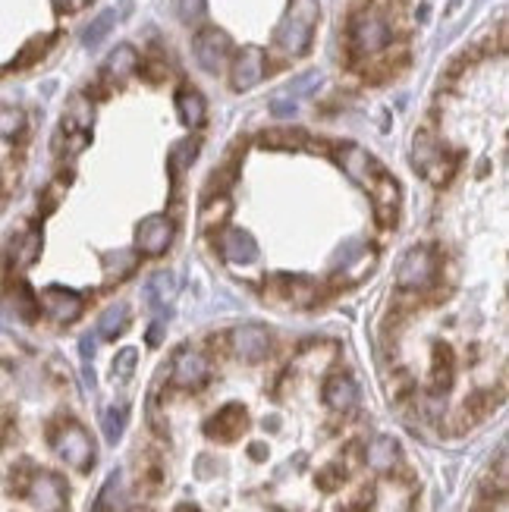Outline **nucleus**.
Returning <instances> with one entry per match:
<instances>
[{"instance_id": "nucleus-1", "label": "nucleus", "mask_w": 509, "mask_h": 512, "mask_svg": "<svg viewBox=\"0 0 509 512\" xmlns=\"http://www.w3.org/2000/svg\"><path fill=\"white\" fill-rule=\"evenodd\" d=\"M315 23L317 0H293V6H289V13L283 16L277 28V45L293 57L306 54L311 45V35H315Z\"/></svg>"}, {"instance_id": "nucleus-2", "label": "nucleus", "mask_w": 509, "mask_h": 512, "mask_svg": "<svg viewBox=\"0 0 509 512\" xmlns=\"http://www.w3.org/2000/svg\"><path fill=\"white\" fill-rule=\"evenodd\" d=\"M54 450L69 468H79V472H88L95 462V444H91L88 431L76 422H67L54 434Z\"/></svg>"}, {"instance_id": "nucleus-3", "label": "nucleus", "mask_w": 509, "mask_h": 512, "mask_svg": "<svg viewBox=\"0 0 509 512\" xmlns=\"http://www.w3.org/2000/svg\"><path fill=\"white\" fill-rule=\"evenodd\" d=\"M349 38L358 54H378V51H384L387 41H390V26H387L378 13H358V16L352 19Z\"/></svg>"}, {"instance_id": "nucleus-4", "label": "nucleus", "mask_w": 509, "mask_h": 512, "mask_svg": "<svg viewBox=\"0 0 509 512\" xmlns=\"http://www.w3.org/2000/svg\"><path fill=\"white\" fill-rule=\"evenodd\" d=\"M434 255L431 248H412V252L402 255L400 270H396V283L400 289H424L431 280H434Z\"/></svg>"}, {"instance_id": "nucleus-5", "label": "nucleus", "mask_w": 509, "mask_h": 512, "mask_svg": "<svg viewBox=\"0 0 509 512\" xmlns=\"http://www.w3.org/2000/svg\"><path fill=\"white\" fill-rule=\"evenodd\" d=\"M28 500L41 512H63L67 509V485L51 472H38L28 485Z\"/></svg>"}, {"instance_id": "nucleus-6", "label": "nucleus", "mask_w": 509, "mask_h": 512, "mask_svg": "<svg viewBox=\"0 0 509 512\" xmlns=\"http://www.w3.org/2000/svg\"><path fill=\"white\" fill-rule=\"evenodd\" d=\"M195 60L202 69H208V73H217V69L223 67L226 54H230V38H226V32L221 28H204V32L195 35Z\"/></svg>"}, {"instance_id": "nucleus-7", "label": "nucleus", "mask_w": 509, "mask_h": 512, "mask_svg": "<svg viewBox=\"0 0 509 512\" xmlns=\"http://www.w3.org/2000/svg\"><path fill=\"white\" fill-rule=\"evenodd\" d=\"M38 302H41V308H45V315L57 324H73L76 318L82 315V298L76 296L73 289L47 287Z\"/></svg>"}, {"instance_id": "nucleus-8", "label": "nucleus", "mask_w": 509, "mask_h": 512, "mask_svg": "<svg viewBox=\"0 0 509 512\" xmlns=\"http://www.w3.org/2000/svg\"><path fill=\"white\" fill-rule=\"evenodd\" d=\"M230 343H233V352L243 361H261L271 352V333L261 324H243L233 330Z\"/></svg>"}, {"instance_id": "nucleus-9", "label": "nucleus", "mask_w": 509, "mask_h": 512, "mask_svg": "<svg viewBox=\"0 0 509 512\" xmlns=\"http://www.w3.org/2000/svg\"><path fill=\"white\" fill-rule=\"evenodd\" d=\"M261 79H265V51H261V47H254V45L243 47L236 60H233V73H230L233 89L249 91Z\"/></svg>"}, {"instance_id": "nucleus-10", "label": "nucleus", "mask_w": 509, "mask_h": 512, "mask_svg": "<svg viewBox=\"0 0 509 512\" xmlns=\"http://www.w3.org/2000/svg\"><path fill=\"white\" fill-rule=\"evenodd\" d=\"M170 243H173V224H170L167 217L154 214L139 224L136 246L141 255H161V252H167Z\"/></svg>"}, {"instance_id": "nucleus-11", "label": "nucleus", "mask_w": 509, "mask_h": 512, "mask_svg": "<svg viewBox=\"0 0 509 512\" xmlns=\"http://www.w3.org/2000/svg\"><path fill=\"white\" fill-rule=\"evenodd\" d=\"M339 167H343L346 176H349L352 183H358V186H371L374 176L380 173L378 161H374L371 154H368L365 148H358V145H343V148H339Z\"/></svg>"}, {"instance_id": "nucleus-12", "label": "nucleus", "mask_w": 509, "mask_h": 512, "mask_svg": "<svg viewBox=\"0 0 509 512\" xmlns=\"http://www.w3.org/2000/svg\"><path fill=\"white\" fill-rule=\"evenodd\" d=\"M204 378H208V361H204L202 352L195 350H182L173 361V383L182 390H195L202 387Z\"/></svg>"}, {"instance_id": "nucleus-13", "label": "nucleus", "mask_w": 509, "mask_h": 512, "mask_svg": "<svg viewBox=\"0 0 509 512\" xmlns=\"http://www.w3.org/2000/svg\"><path fill=\"white\" fill-rule=\"evenodd\" d=\"M243 428H245V409L243 405H226V409H221L211 418L204 431H208V437L217 440H236Z\"/></svg>"}, {"instance_id": "nucleus-14", "label": "nucleus", "mask_w": 509, "mask_h": 512, "mask_svg": "<svg viewBox=\"0 0 509 512\" xmlns=\"http://www.w3.org/2000/svg\"><path fill=\"white\" fill-rule=\"evenodd\" d=\"M358 400V390L356 383L349 378H343V374H337V378H330L324 383V402L330 405L334 412H349L352 405Z\"/></svg>"}, {"instance_id": "nucleus-15", "label": "nucleus", "mask_w": 509, "mask_h": 512, "mask_svg": "<svg viewBox=\"0 0 509 512\" xmlns=\"http://www.w3.org/2000/svg\"><path fill=\"white\" fill-rule=\"evenodd\" d=\"M223 255L233 261V265H252L258 258V246L245 230H230L223 236Z\"/></svg>"}, {"instance_id": "nucleus-16", "label": "nucleus", "mask_w": 509, "mask_h": 512, "mask_svg": "<svg viewBox=\"0 0 509 512\" xmlns=\"http://www.w3.org/2000/svg\"><path fill=\"white\" fill-rule=\"evenodd\" d=\"M136 67H139L136 47L119 45L117 51L108 57V63H104V76H108L110 82H123V79H130V76L136 73Z\"/></svg>"}, {"instance_id": "nucleus-17", "label": "nucleus", "mask_w": 509, "mask_h": 512, "mask_svg": "<svg viewBox=\"0 0 509 512\" xmlns=\"http://www.w3.org/2000/svg\"><path fill=\"white\" fill-rule=\"evenodd\" d=\"M368 189H371L374 208H378L380 220H390L393 208H396V198H400V189H396V183L384 173V170H380V173L374 176V183Z\"/></svg>"}, {"instance_id": "nucleus-18", "label": "nucleus", "mask_w": 509, "mask_h": 512, "mask_svg": "<svg viewBox=\"0 0 509 512\" xmlns=\"http://www.w3.org/2000/svg\"><path fill=\"white\" fill-rule=\"evenodd\" d=\"M148 305H154V308H164L170 298L176 296V277L170 274V270H158V274L148 280Z\"/></svg>"}, {"instance_id": "nucleus-19", "label": "nucleus", "mask_w": 509, "mask_h": 512, "mask_svg": "<svg viewBox=\"0 0 509 512\" xmlns=\"http://www.w3.org/2000/svg\"><path fill=\"white\" fill-rule=\"evenodd\" d=\"M176 113L186 126H198L204 120V98L192 89H182L176 95Z\"/></svg>"}, {"instance_id": "nucleus-20", "label": "nucleus", "mask_w": 509, "mask_h": 512, "mask_svg": "<svg viewBox=\"0 0 509 512\" xmlns=\"http://www.w3.org/2000/svg\"><path fill=\"white\" fill-rule=\"evenodd\" d=\"M126 324H130V308H126L123 302H117V305H110V308L101 315V321H98V330H101L104 340H117L119 333L126 330Z\"/></svg>"}, {"instance_id": "nucleus-21", "label": "nucleus", "mask_w": 509, "mask_h": 512, "mask_svg": "<svg viewBox=\"0 0 509 512\" xmlns=\"http://www.w3.org/2000/svg\"><path fill=\"white\" fill-rule=\"evenodd\" d=\"M393 462H396V440L378 437L368 446V465H371L374 472H390Z\"/></svg>"}, {"instance_id": "nucleus-22", "label": "nucleus", "mask_w": 509, "mask_h": 512, "mask_svg": "<svg viewBox=\"0 0 509 512\" xmlns=\"http://www.w3.org/2000/svg\"><path fill=\"white\" fill-rule=\"evenodd\" d=\"M113 23H117V13H113V10H104L101 16H95L88 26H85L82 45H85V47H98L104 38H108V32L113 28Z\"/></svg>"}, {"instance_id": "nucleus-23", "label": "nucleus", "mask_w": 509, "mask_h": 512, "mask_svg": "<svg viewBox=\"0 0 509 512\" xmlns=\"http://www.w3.org/2000/svg\"><path fill=\"white\" fill-rule=\"evenodd\" d=\"M38 252H41V233L38 230H28L26 236L19 239L16 246H13V258H16L19 267L32 265V261L38 258Z\"/></svg>"}, {"instance_id": "nucleus-24", "label": "nucleus", "mask_w": 509, "mask_h": 512, "mask_svg": "<svg viewBox=\"0 0 509 512\" xmlns=\"http://www.w3.org/2000/svg\"><path fill=\"white\" fill-rule=\"evenodd\" d=\"M26 126V117L19 108H10V104H0V139H13L19 135Z\"/></svg>"}, {"instance_id": "nucleus-25", "label": "nucleus", "mask_w": 509, "mask_h": 512, "mask_svg": "<svg viewBox=\"0 0 509 512\" xmlns=\"http://www.w3.org/2000/svg\"><path fill=\"white\" fill-rule=\"evenodd\" d=\"M317 85H321V73H317V69H311V73L299 76L296 82H289L286 89H283V95L293 98V101H302V98L311 95V89H317Z\"/></svg>"}, {"instance_id": "nucleus-26", "label": "nucleus", "mask_w": 509, "mask_h": 512, "mask_svg": "<svg viewBox=\"0 0 509 512\" xmlns=\"http://www.w3.org/2000/svg\"><path fill=\"white\" fill-rule=\"evenodd\" d=\"M123 424H126V405H113V409L104 412V437H108V444H117L119 434H123Z\"/></svg>"}, {"instance_id": "nucleus-27", "label": "nucleus", "mask_w": 509, "mask_h": 512, "mask_svg": "<svg viewBox=\"0 0 509 512\" xmlns=\"http://www.w3.org/2000/svg\"><path fill=\"white\" fill-rule=\"evenodd\" d=\"M136 359H139V352H136V350H123V352H117V359H113V378L130 381V378H132V371H136Z\"/></svg>"}, {"instance_id": "nucleus-28", "label": "nucleus", "mask_w": 509, "mask_h": 512, "mask_svg": "<svg viewBox=\"0 0 509 512\" xmlns=\"http://www.w3.org/2000/svg\"><path fill=\"white\" fill-rule=\"evenodd\" d=\"M192 158H195V141H180V145L170 152V167H173V173H182Z\"/></svg>"}, {"instance_id": "nucleus-29", "label": "nucleus", "mask_w": 509, "mask_h": 512, "mask_svg": "<svg viewBox=\"0 0 509 512\" xmlns=\"http://www.w3.org/2000/svg\"><path fill=\"white\" fill-rule=\"evenodd\" d=\"M271 110H274V117H293V113L299 110V101H293V98H286L280 91V95H274Z\"/></svg>"}, {"instance_id": "nucleus-30", "label": "nucleus", "mask_w": 509, "mask_h": 512, "mask_svg": "<svg viewBox=\"0 0 509 512\" xmlns=\"http://www.w3.org/2000/svg\"><path fill=\"white\" fill-rule=\"evenodd\" d=\"M204 13V0H180V19L182 23H195Z\"/></svg>"}]
</instances>
